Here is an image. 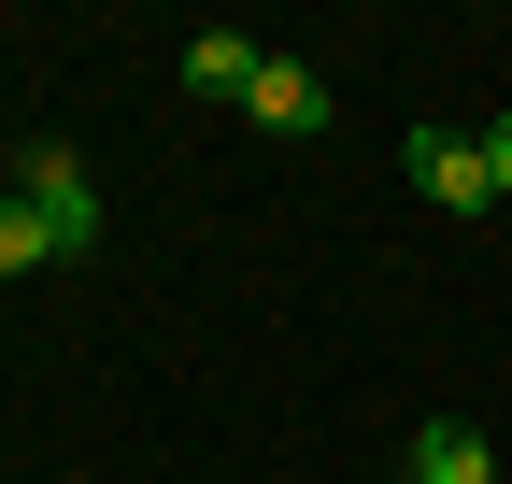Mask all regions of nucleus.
I'll return each mask as SVG.
<instances>
[{
	"label": "nucleus",
	"instance_id": "nucleus-1",
	"mask_svg": "<svg viewBox=\"0 0 512 484\" xmlns=\"http://www.w3.org/2000/svg\"><path fill=\"white\" fill-rule=\"evenodd\" d=\"M15 200L43 214V242H57V257H86V242H100V186H86V157L29 143V157H15Z\"/></svg>",
	"mask_w": 512,
	"mask_h": 484
},
{
	"label": "nucleus",
	"instance_id": "nucleus-2",
	"mask_svg": "<svg viewBox=\"0 0 512 484\" xmlns=\"http://www.w3.org/2000/svg\"><path fill=\"white\" fill-rule=\"evenodd\" d=\"M399 157H413L427 214H484V200H498V171H484V143H470V129H413Z\"/></svg>",
	"mask_w": 512,
	"mask_h": 484
},
{
	"label": "nucleus",
	"instance_id": "nucleus-3",
	"mask_svg": "<svg viewBox=\"0 0 512 484\" xmlns=\"http://www.w3.org/2000/svg\"><path fill=\"white\" fill-rule=\"evenodd\" d=\"M413 484H498V442L456 428V413H427V428H413Z\"/></svg>",
	"mask_w": 512,
	"mask_h": 484
},
{
	"label": "nucleus",
	"instance_id": "nucleus-4",
	"mask_svg": "<svg viewBox=\"0 0 512 484\" xmlns=\"http://www.w3.org/2000/svg\"><path fill=\"white\" fill-rule=\"evenodd\" d=\"M242 114H256V129H328V86H313L299 57H271V72L242 86Z\"/></svg>",
	"mask_w": 512,
	"mask_h": 484
},
{
	"label": "nucleus",
	"instance_id": "nucleus-5",
	"mask_svg": "<svg viewBox=\"0 0 512 484\" xmlns=\"http://www.w3.org/2000/svg\"><path fill=\"white\" fill-rule=\"evenodd\" d=\"M256 72H271V43H242V29H200V43H185V86H200V100H242Z\"/></svg>",
	"mask_w": 512,
	"mask_h": 484
},
{
	"label": "nucleus",
	"instance_id": "nucleus-6",
	"mask_svg": "<svg viewBox=\"0 0 512 484\" xmlns=\"http://www.w3.org/2000/svg\"><path fill=\"white\" fill-rule=\"evenodd\" d=\"M43 257H57V242H43V214H29V200H0V271H43Z\"/></svg>",
	"mask_w": 512,
	"mask_h": 484
},
{
	"label": "nucleus",
	"instance_id": "nucleus-7",
	"mask_svg": "<svg viewBox=\"0 0 512 484\" xmlns=\"http://www.w3.org/2000/svg\"><path fill=\"white\" fill-rule=\"evenodd\" d=\"M484 171H498V200H512V114H498V129H484Z\"/></svg>",
	"mask_w": 512,
	"mask_h": 484
},
{
	"label": "nucleus",
	"instance_id": "nucleus-8",
	"mask_svg": "<svg viewBox=\"0 0 512 484\" xmlns=\"http://www.w3.org/2000/svg\"><path fill=\"white\" fill-rule=\"evenodd\" d=\"M399 484H413V470H399Z\"/></svg>",
	"mask_w": 512,
	"mask_h": 484
}]
</instances>
